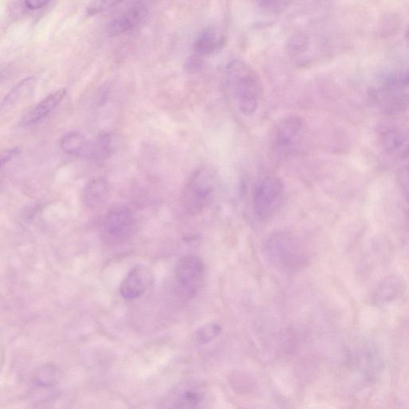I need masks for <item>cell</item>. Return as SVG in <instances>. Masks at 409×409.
<instances>
[{
    "instance_id": "obj_1",
    "label": "cell",
    "mask_w": 409,
    "mask_h": 409,
    "mask_svg": "<svg viewBox=\"0 0 409 409\" xmlns=\"http://www.w3.org/2000/svg\"><path fill=\"white\" fill-rule=\"evenodd\" d=\"M227 82L238 109L246 116L258 111L262 96L260 78L251 66L242 60H234L227 66Z\"/></svg>"
},
{
    "instance_id": "obj_2",
    "label": "cell",
    "mask_w": 409,
    "mask_h": 409,
    "mask_svg": "<svg viewBox=\"0 0 409 409\" xmlns=\"http://www.w3.org/2000/svg\"><path fill=\"white\" fill-rule=\"evenodd\" d=\"M265 257L276 270L296 273L307 266V250L297 238L284 232L273 234L265 242Z\"/></svg>"
},
{
    "instance_id": "obj_3",
    "label": "cell",
    "mask_w": 409,
    "mask_h": 409,
    "mask_svg": "<svg viewBox=\"0 0 409 409\" xmlns=\"http://www.w3.org/2000/svg\"><path fill=\"white\" fill-rule=\"evenodd\" d=\"M218 179L215 170L201 167L191 176L182 195V203L191 215H198L215 199Z\"/></svg>"
},
{
    "instance_id": "obj_4",
    "label": "cell",
    "mask_w": 409,
    "mask_h": 409,
    "mask_svg": "<svg viewBox=\"0 0 409 409\" xmlns=\"http://www.w3.org/2000/svg\"><path fill=\"white\" fill-rule=\"evenodd\" d=\"M304 124L301 118L290 116L280 120L274 126L270 139L273 154L285 158L297 151L304 141Z\"/></svg>"
},
{
    "instance_id": "obj_5",
    "label": "cell",
    "mask_w": 409,
    "mask_h": 409,
    "mask_svg": "<svg viewBox=\"0 0 409 409\" xmlns=\"http://www.w3.org/2000/svg\"><path fill=\"white\" fill-rule=\"evenodd\" d=\"M138 228L132 211L125 206H117L108 211L101 223L103 239L109 244H119L129 240Z\"/></svg>"
},
{
    "instance_id": "obj_6",
    "label": "cell",
    "mask_w": 409,
    "mask_h": 409,
    "mask_svg": "<svg viewBox=\"0 0 409 409\" xmlns=\"http://www.w3.org/2000/svg\"><path fill=\"white\" fill-rule=\"evenodd\" d=\"M284 185L277 177H267L256 188L253 206L256 217L261 221H268L275 215L282 203Z\"/></svg>"
},
{
    "instance_id": "obj_7",
    "label": "cell",
    "mask_w": 409,
    "mask_h": 409,
    "mask_svg": "<svg viewBox=\"0 0 409 409\" xmlns=\"http://www.w3.org/2000/svg\"><path fill=\"white\" fill-rule=\"evenodd\" d=\"M206 268L197 256L182 257L176 267L175 278L180 290L189 298L196 297L205 282Z\"/></svg>"
},
{
    "instance_id": "obj_8",
    "label": "cell",
    "mask_w": 409,
    "mask_h": 409,
    "mask_svg": "<svg viewBox=\"0 0 409 409\" xmlns=\"http://www.w3.org/2000/svg\"><path fill=\"white\" fill-rule=\"evenodd\" d=\"M154 283V274L148 266L138 265L127 274L120 285V295L131 301L143 296Z\"/></svg>"
},
{
    "instance_id": "obj_9",
    "label": "cell",
    "mask_w": 409,
    "mask_h": 409,
    "mask_svg": "<svg viewBox=\"0 0 409 409\" xmlns=\"http://www.w3.org/2000/svg\"><path fill=\"white\" fill-rule=\"evenodd\" d=\"M148 14L143 4H138L126 10L107 24V32L109 36H119L131 32L141 23Z\"/></svg>"
},
{
    "instance_id": "obj_10",
    "label": "cell",
    "mask_w": 409,
    "mask_h": 409,
    "mask_svg": "<svg viewBox=\"0 0 409 409\" xmlns=\"http://www.w3.org/2000/svg\"><path fill=\"white\" fill-rule=\"evenodd\" d=\"M59 383L57 369L52 366H45L39 369L32 378V394L39 401H50L57 394Z\"/></svg>"
},
{
    "instance_id": "obj_11",
    "label": "cell",
    "mask_w": 409,
    "mask_h": 409,
    "mask_svg": "<svg viewBox=\"0 0 409 409\" xmlns=\"http://www.w3.org/2000/svg\"><path fill=\"white\" fill-rule=\"evenodd\" d=\"M66 95V90L63 88L47 95L23 116L21 121L22 125L30 126L40 123L54 111V109L64 100Z\"/></svg>"
},
{
    "instance_id": "obj_12",
    "label": "cell",
    "mask_w": 409,
    "mask_h": 409,
    "mask_svg": "<svg viewBox=\"0 0 409 409\" xmlns=\"http://www.w3.org/2000/svg\"><path fill=\"white\" fill-rule=\"evenodd\" d=\"M59 146L66 155L91 158L93 153V142L79 131H70L61 138Z\"/></svg>"
},
{
    "instance_id": "obj_13",
    "label": "cell",
    "mask_w": 409,
    "mask_h": 409,
    "mask_svg": "<svg viewBox=\"0 0 409 409\" xmlns=\"http://www.w3.org/2000/svg\"><path fill=\"white\" fill-rule=\"evenodd\" d=\"M109 192L108 182L102 178L90 181L83 191L84 203L90 208L105 203Z\"/></svg>"
},
{
    "instance_id": "obj_14",
    "label": "cell",
    "mask_w": 409,
    "mask_h": 409,
    "mask_svg": "<svg viewBox=\"0 0 409 409\" xmlns=\"http://www.w3.org/2000/svg\"><path fill=\"white\" fill-rule=\"evenodd\" d=\"M35 84L36 78L32 76L23 78V81L18 83L16 86L9 91V93L4 97L1 102L2 111L14 107L17 105L18 103L27 99L30 95H32Z\"/></svg>"
},
{
    "instance_id": "obj_15",
    "label": "cell",
    "mask_w": 409,
    "mask_h": 409,
    "mask_svg": "<svg viewBox=\"0 0 409 409\" xmlns=\"http://www.w3.org/2000/svg\"><path fill=\"white\" fill-rule=\"evenodd\" d=\"M223 45L224 39L221 35H218L215 30H207L195 40L194 50L200 57L210 56L218 52Z\"/></svg>"
},
{
    "instance_id": "obj_16",
    "label": "cell",
    "mask_w": 409,
    "mask_h": 409,
    "mask_svg": "<svg viewBox=\"0 0 409 409\" xmlns=\"http://www.w3.org/2000/svg\"><path fill=\"white\" fill-rule=\"evenodd\" d=\"M408 140L409 137L404 131L390 130L384 136V148L389 152L398 151L402 148H405L406 150L409 146V144H407Z\"/></svg>"
},
{
    "instance_id": "obj_17",
    "label": "cell",
    "mask_w": 409,
    "mask_h": 409,
    "mask_svg": "<svg viewBox=\"0 0 409 409\" xmlns=\"http://www.w3.org/2000/svg\"><path fill=\"white\" fill-rule=\"evenodd\" d=\"M113 150L112 138L109 134H102L93 142V153L90 160L103 161L112 154Z\"/></svg>"
},
{
    "instance_id": "obj_18",
    "label": "cell",
    "mask_w": 409,
    "mask_h": 409,
    "mask_svg": "<svg viewBox=\"0 0 409 409\" xmlns=\"http://www.w3.org/2000/svg\"><path fill=\"white\" fill-rule=\"evenodd\" d=\"M380 291H383L384 294L380 297H378V301L380 299L384 302L386 301L387 299L389 300V298L398 296V292L402 291V283H400L396 278L388 279L381 285Z\"/></svg>"
},
{
    "instance_id": "obj_19",
    "label": "cell",
    "mask_w": 409,
    "mask_h": 409,
    "mask_svg": "<svg viewBox=\"0 0 409 409\" xmlns=\"http://www.w3.org/2000/svg\"><path fill=\"white\" fill-rule=\"evenodd\" d=\"M220 331H221V328L216 324H210L203 328L200 329L198 332V339L201 341L210 340L215 338Z\"/></svg>"
},
{
    "instance_id": "obj_20",
    "label": "cell",
    "mask_w": 409,
    "mask_h": 409,
    "mask_svg": "<svg viewBox=\"0 0 409 409\" xmlns=\"http://www.w3.org/2000/svg\"><path fill=\"white\" fill-rule=\"evenodd\" d=\"M121 2L115 1L93 2L88 5V7L87 8V12L89 15H95L100 13L102 11L114 8V6L118 5Z\"/></svg>"
},
{
    "instance_id": "obj_21",
    "label": "cell",
    "mask_w": 409,
    "mask_h": 409,
    "mask_svg": "<svg viewBox=\"0 0 409 409\" xmlns=\"http://www.w3.org/2000/svg\"><path fill=\"white\" fill-rule=\"evenodd\" d=\"M261 8L272 12L283 11L289 3L278 1H263L259 3Z\"/></svg>"
},
{
    "instance_id": "obj_22",
    "label": "cell",
    "mask_w": 409,
    "mask_h": 409,
    "mask_svg": "<svg viewBox=\"0 0 409 409\" xmlns=\"http://www.w3.org/2000/svg\"><path fill=\"white\" fill-rule=\"evenodd\" d=\"M50 2L47 0H27L23 1V7L30 11H37L47 7Z\"/></svg>"
},
{
    "instance_id": "obj_23",
    "label": "cell",
    "mask_w": 409,
    "mask_h": 409,
    "mask_svg": "<svg viewBox=\"0 0 409 409\" xmlns=\"http://www.w3.org/2000/svg\"><path fill=\"white\" fill-rule=\"evenodd\" d=\"M307 46V39L303 35H297L296 38L292 39L291 42L292 51L294 52H302L304 47Z\"/></svg>"
},
{
    "instance_id": "obj_24",
    "label": "cell",
    "mask_w": 409,
    "mask_h": 409,
    "mask_svg": "<svg viewBox=\"0 0 409 409\" xmlns=\"http://www.w3.org/2000/svg\"><path fill=\"white\" fill-rule=\"evenodd\" d=\"M20 150L18 148L10 149L4 153L2 155V167L5 166L6 164L9 162L12 158H15L18 154H19Z\"/></svg>"
},
{
    "instance_id": "obj_25",
    "label": "cell",
    "mask_w": 409,
    "mask_h": 409,
    "mask_svg": "<svg viewBox=\"0 0 409 409\" xmlns=\"http://www.w3.org/2000/svg\"><path fill=\"white\" fill-rule=\"evenodd\" d=\"M406 40H407L408 45H409V26L406 30Z\"/></svg>"
}]
</instances>
